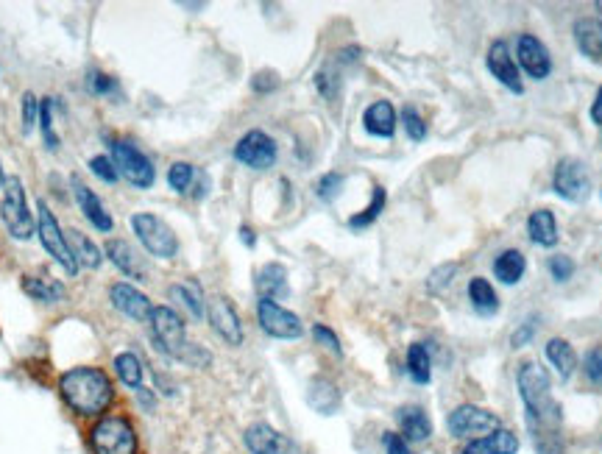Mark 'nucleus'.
I'll use <instances>...</instances> for the list:
<instances>
[{
  "label": "nucleus",
  "instance_id": "nucleus-51",
  "mask_svg": "<svg viewBox=\"0 0 602 454\" xmlns=\"http://www.w3.org/2000/svg\"><path fill=\"white\" fill-rule=\"evenodd\" d=\"M240 234H243V240H246L249 246H254V232H251L249 226H243V229H240Z\"/></svg>",
  "mask_w": 602,
  "mask_h": 454
},
{
  "label": "nucleus",
  "instance_id": "nucleus-50",
  "mask_svg": "<svg viewBox=\"0 0 602 454\" xmlns=\"http://www.w3.org/2000/svg\"><path fill=\"white\" fill-rule=\"evenodd\" d=\"M591 120L597 123V126H602V87L597 90V95H594V101H591Z\"/></svg>",
  "mask_w": 602,
  "mask_h": 454
},
{
  "label": "nucleus",
  "instance_id": "nucleus-23",
  "mask_svg": "<svg viewBox=\"0 0 602 454\" xmlns=\"http://www.w3.org/2000/svg\"><path fill=\"white\" fill-rule=\"evenodd\" d=\"M527 234L530 240L541 248H552L558 246V221H555V212L552 209H536L530 212L527 218Z\"/></svg>",
  "mask_w": 602,
  "mask_h": 454
},
{
  "label": "nucleus",
  "instance_id": "nucleus-46",
  "mask_svg": "<svg viewBox=\"0 0 602 454\" xmlns=\"http://www.w3.org/2000/svg\"><path fill=\"white\" fill-rule=\"evenodd\" d=\"M458 271V265H444V268H438V271L432 273L430 279H427V287H430V293H438L441 287L449 285L452 282V276Z\"/></svg>",
  "mask_w": 602,
  "mask_h": 454
},
{
  "label": "nucleus",
  "instance_id": "nucleus-16",
  "mask_svg": "<svg viewBox=\"0 0 602 454\" xmlns=\"http://www.w3.org/2000/svg\"><path fill=\"white\" fill-rule=\"evenodd\" d=\"M109 301H112L115 310L129 315L131 321H151V312H154L151 301L137 287H131L129 282H118V285L109 287Z\"/></svg>",
  "mask_w": 602,
  "mask_h": 454
},
{
  "label": "nucleus",
  "instance_id": "nucleus-47",
  "mask_svg": "<svg viewBox=\"0 0 602 454\" xmlns=\"http://www.w3.org/2000/svg\"><path fill=\"white\" fill-rule=\"evenodd\" d=\"M385 454H416V452L410 449V443H407L402 435L388 432V435H385Z\"/></svg>",
  "mask_w": 602,
  "mask_h": 454
},
{
  "label": "nucleus",
  "instance_id": "nucleus-3",
  "mask_svg": "<svg viewBox=\"0 0 602 454\" xmlns=\"http://www.w3.org/2000/svg\"><path fill=\"white\" fill-rule=\"evenodd\" d=\"M151 335L157 340L159 351H165L173 360H182V363L196 365V368L210 365V351H204L201 346L187 340L184 321L171 307H154V312H151Z\"/></svg>",
  "mask_w": 602,
  "mask_h": 454
},
{
  "label": "nucleus",
  "instance_id": "nucleus-10",
  "mask_svg": "<svg viewBox=\"0 0 602 454\" xmlns=\"http://www.w3.org/2000/svg\"><path fill=\"white\" fill-rule=\"evenodd\" d=\"M446 429L449 435L455 438H472V435H488L499 429V418L485 410V407H477V404H460L455 407L449 418H446Z\"/></svg>",
  "mask_w": 602,
  "mask_h": 454
},
{
  "label": "nucleus",
  "instance_id": "nucleus-42",
  "mask_svg": "<svg viewBox=\"0 0 602 454\" xmlns=\"http://www.w3.org/2000/svg\"><path fill=\"white\" fill-rule=\"evenodd\" d=\"M341 187H343V176L341 173H327V176H321V182H318V198L321 201H332L335 195L341 193Z\"/></svg>",
  "mask_w": 602,
  "mask_h": 454
},
{
  "label": "nucleus",
  "instance_id": "nucleus-8",
  "mask_svg": "<svg viewBox=\"0 0 602 454\" xmlns=\"http://www.w3.org/2000/svg\"><path fill=\"white\" fill-rule=\"evenodd\" d=\"M0 218L6 223V229L17 240H28L34 234V218L26 207V193H23V184L17 176L6 179V195H3V204H0Z\"/></svg>",
  "mask_w": 602,
  "mask_h": 454
},
{
  "label": "nucleus",
  "instance_id": "nucleus-1",
  "mask_svg": "<svg viewBox=\"0 0 602 454\" xmlns=\"http://www.w3.org/2000/svg\"><path fill=\"white\" fill-rule=\"evenodd\" d=\"M519 396H522L524 410H527V427L533 432V441L541 454H563L561 441H558V427H561V404L552 396L550 371L536 360H527L519 368Z\"/></svg>",
  "mask_w": 602,
  "mask_h": 454
},
{
  "label": "nucleus",
  "instance_id": "nucleus-13",
  "mask_svg": "<svg viewBox=\"0 0 602 454\" xmlns=\"http://www.w3.org/2000/svg\"><path fill=\"white\" fill-rule=\"evenodd\" d=\"M485 65H488V73L497 78L502 87H508V90L516 92V95H522V73H519V65H516V59H513L511 45H508L505 39L491 42L488 56H485Z\"/></svg>",
  "mask_w": 602,
  "mask_h": 454
},
{
  "label": "nucleus",
  "instance_id": "nucleus-39",
  "mask_svg": "<svg viewBox=\"0 0 602 454\" xmlns=\"http://www.w3.org/2000/svg\"><path fill=\"white\" fill-rule=\"evenodd\" d=\"M171 296H173V299L182 301L184 307L193 312L196 318H201V315H204V301H201V296H198V290H190V287L176 285V287H171Z\"/></svg>",
  "mask_w": 602,
  "mask_h": 454
},
{
  "label": "nucleus",
  "instance_id": "nucleus-4",
  "mask_svg": "<svg viewBox=\"0 0 602 454\" xmlns=\"http://www.w3.org/2000/svg\"><path fill=\"white\" fill-rule=\"evenodd\" d=\"M92 454H137V435L126 418L106 416L90 432Z\"/></svg>",
  "mask_w": 602,
  "mask_h": 454
},
{
  "label": "nucleus",
  "instance_id": "nucleus-31",
  "mask_svg": "<svg viewBox=\"0 0 602 454\" xmlns=\"http://www.w3.org/2000/svg\"><path fill=\"white\" fill-rule=\"evenodd\" d=\"M407 374H410L413 382H419V385H427L432 379V360L424 343H413L407 349Z\"/></svg>",
  "mask_w": 602,
  "mask_h": 454
},
{
  "label": "nucleus",
  "instance_id": "nucleus-27",
  "mask_svg": "<svg viewBox=\"0 0 602 454\" xmlns=\"http://www.w3.org/2000/svg\"><path fill=\"white\" fill-rule=\"evenodd\" d=\"M469 301H472V307L477 315H497L499 312V296L497 290L491 287L488 279L483 276H474L472 282H469Z\"/></svg>",
  "mask_w": 602,
  "mask_h": 454
},
{
  "label": "nucleus",
  "instance_id": "nucleus-21",
  "mask_svg": "<svg viewBox=\"0 0 602 454\" xmlns=\"http://www.w3.org/2000/svg\"><path fill=\"white\" fill-rule=\"evenodd\" d=\"M519 452V438L513 435L511 429H494V432H488L483 438H477L472 441L463 454H516Z\"/></svg>",
  "mask_w": 602,
  "mask_h": 454
},
{
  "label": "nucleus",
  "instance_id": "nucleus-14",
  "mask_svg": "<svg viewBox=\"0 0 602 454\" xmlns=\"http://www.w3.org/2000/svg\"><path fill=\"white\" fill-rule=\"evenodd\" d=\"M516 59H519V65L524 67V73L530 78H536V81L550 78L552 56L547 51V45L538 37H533V34H522L519 37V42H516Z\"/></svg>",
  "mask_w": 602,
  "mask_h": 454
},
{
  "label": "nucleus",
  "instance_id": "nucleus-49",
  "mask_svg": "<svg viewBox=\"0 0 602 454\" xmlns=\"http://www.w3.org/2000/svg\"><path fill=\"white\" fill-rule=\"evenodd\" d=\"M90 90L98 92V95H106V92L115 90V81L104 73H92L90 76Z\"/></svg>",
  "mask_w": 602,
  "mask_h": 454
},
{
  "label": "nucleus",
  "instance_id": "nucleus-25",
  "mask_svg": "<svg viewBox=\"0 0 602 454\" xmlns=\"http://www.w3.org/2000/svg\"><path fill=\"white\" fill-rule=\"evenodd\" d=\"M527 273V260L519 248H505L494 260V276H497L502 285H516L522 282V276Z\"/></svg>",
  "mask_w": 602,
  "mask_h": 454
},
{
  "label": "nucleus",
  "instance_id": "nucleus-5",
  "mask_svg": "<svg viewBox=\"0 0 602 454\" xmlns=\"http://www.w3.org/2000/svg\"><path fill=\"white\" fill-rule=\"evenodd\" d=\"M131 229L140 237V243H143L148 254H154L159 260H171V257H176L179 240H176L173 229L162 221V218L151 215V212H137V215L131 218Z\"/></svg>",
  "mask_w": 602,
  "mask_h": 454
},
{
  "label": "nucleus",
  "instance_id": "nucleus-48",
  "mask_svg": "<svg viewBox=\"0 0 602 454\" xmlns=\"http://www.w3.org/2000/svg\"><path fill=\"white\" fill-rule=\"evenodd\" d=\"M251 87L257 92H271L279 87V78H276V73H268V70H265V73H257V76H254Z\"/></svg>",
  "mask_w": 602,
  "mask_h": 454
},
{
  "label": "nucleus",
  "instance_id": "nucleus-36",
  "mask_svg": "<svg viewBox=\"0 0 602 454\" xmlns=\"http://www.w3.org/2000/svg\"><path fill=\"white\" fill-rule=\"evenodd\" d=\"M402 123H405L407 137H410L413 143H421V140L427 137V123H424V117L419 115L416 106H405V109H402Z\"/></svg>",
  "mask_w": 602,
  "mask_h": 454
},
{
  "label": "nucleus",
  "instance_id": "nucleus-37",
  "mask_svg": "<svg viewBox=\"0 0 602 454\" xmlns=\"http://www.w3.org/2000/svg\"><path fill=\"white\" fill-rule=\"evenodd\" d=\"M53 98H45L40 104V123H42V137H45V143L51 151L59 148V137H56V131H53Z\"/></svg>",
  "mask_w": 602,
  "mask_h": 454
},
{
  "label": "nucleus",
  "instance_id": "nucleus-35",
  "mask_svg": "<svg viewBox=\"0 0 602 454\" xmlns=\"http://www.w3.org/2000/svg\"><path fill=\"white\" fill-rule=\"evenodd\" d=\"M193 179H196V170H193L190 162H173L171 170H168V184H171V190H176V193H187Z\"/></svg>",
  "mask_w": 602,
  "mask_h": 454
},
{
  "label": "nucleus",
  "instance_id": "nucleus-9",
  "mask_svg": "<svg viewBox=\"0 0 602 454\" xmlns=\"http://www.w3.org/2000/svg\"><path fill=\"white\" fill-rule=\"evenodd\" d=\"M37 232H40V240H42V246H45V251H48L53 260L65 268L67 276H76V273H79V262H76V257L70 254V246H67V234H62V226L56 223V218H53V212L48 209L45 201H40Z\"/></svg>",
  "mask_w": 602,
  "mask_h": 454
},
{
  "label": "nucleus",
  "instance_id": "nucleus-22",
  "mask_svg": "<svg viewBox=\"0 0 602 454\" xmlns=\"http://www.w3.org/2000/svg\"><path fill=\"white\" fill-rule=\"evenodd\" d=\"M396 421H399V429H402V438L407 443H421L427 441L432 435V424L430 416L416 407V404H410V407H402L399 413H396Z\"/></svg>",
  "mask_w": 602,
  "mask_h": 454
},
{
  "label": "nucleus",
  "instance_id": "nucleus-43",
  "mask_svg": "<svg viewBox=\"0 0 602 454\" xmlns=\"http://www.w3.org/2000/svg\"><path fill=\"white\" fill-rule=\"evenodd\" d=\"M536 329H538V318L533 315V318H527V321H524V324L511 335L513 349H522V346H527V343L533 340V335H536Z\"/></svg>",
  "mask_w": 602,
  "mask_h": 454
},
{
  "label": "nucleus",
  "instance_id": "nucleus-40",
  "mask_svg": "<svg viewBox=\"0 0 602 454\" xmlns=\"http://www.w3.org/2000/svg\"><path fill=\"white\" fill-rule=\"evenodd\" d=\"M583 371H586V377H589L591 385H597L602 388V349H591L586 357H583Z\"/></svg>",
  "mask_w": 602,
  "mask_h": 454
},
{
  "label": "nucleus",
  "instance_id": "nucleus-2",
  "mask_svg": "<svg viewBox=\"0 0 602 454\" xmlns=\"http://www.w3.org/2000/svg\"><path fill=\"white\" fill-rule=\"evenodd\" d=\"M59 390L79 416H98L112 404V379L101 368H70L59 379Z\"/></svg>",
  "mask_w": 602,
  "mask_h": 454
},
{
  "label": "nucleus",
  "instance_id": "nucleus-12",
  "mask_svg": "<svg viewBox=\"0 0 602 454\" xmlns=\"http://www.w3.org/2000/svg\"><path fill=\"white\" fill-rule=\"evenodd\" d=\"M257 318H260L262 332H268L271 338L296 340L304 335V324L299 321V315H293L285 307H279L274 299H260Z\"/></svg>",
  "mask_w": 602,
  "mask_h": 454
},
{
  "label": "nucleus",
  "instance_id": "nucleus-32",
  "mask_svg": "<svg viewBox=\"0 0 602 454\" xmlns=\"http://www.w3.org/2000/svg\"><path fill=\"white\" fill-rule=\"evenodd\" d=\"M115 374H118V379L126 388H143V363L137 360V354H131V351L118 354V357H115Z\"/></svg>",
  "mask_w": 602,
  "mask_h": 454
},
{
  "label": "nucleus",
  "instance_id": "nucleus-44",
  "mask_svg": "<svg viewBox=\"0 0 602 454\" xmlns=\"http://www.w3.org/2000/svg\"><path fill=\"white\" fill-rule=\"evenodd\" d=\"M37 115H40V101L34 92H26L23 95V129L31 131V126L37 123Z\"/></svg>",
  "mask_w": 602,
  "mask_h": 454
},
{
  "label": "nucleus",
  "instance_id": "nucleus-29",
  "mask_svg": "<svg viewBox=\"0 0 602 454\" xmlns=\"http://www.w3.org/2000/svg\"><path fill=\"white\" fill-rule=\"evenodd\" d=\"M307 402L313 404L318 413L329 416L341 404V393H338V388L329 379H313L310 382V393H307Z\"/></svg>",
  "mask_w": 602,
  "mask_h": 454
},
{
  "label": "nucleus",
  "instance_id": "nucleus-52",
  "mask_svg": "<svg viewBox=\"0 0 602 454\" xmlns=\"http://www.w3.org/2000/svg\"><path fill=\"white\" fill-rule=\"evenodd\" d=\"M0 184H6V176H3V168H0Z\"/></svg>",
  "mask_w": 602,
  "mask_h": 454
},
{
  "label": "nucleus",
  "instance_id": "nucleus-20",
  "mask_svg": "<svg viewBox=\"0 0 602 454\" xmlns=\"http://www.w3.org/2000/svg\"><path fill=\"white\" fill-rule=\"evenodd\" d=\"M363 126L371 137H380V140H391L393 131H396V109L391 101H374L363 112Z\"/></svg>",
  "mask_w": 602,
  "mask_h": 454
},
{
  "label": "nucleus",
  "instance_id": "nucleus-28",
  "mask_svg": "<svg viewBox=\"0 0 602 454\" xmlns=\"http://www.w3.org/2000/svg\"><path fill=\"white\" fill-rule=\"evenodd\" d=\"M547 360H550L552 368L561 374V379H569L577 368V351L572 349L569 340L552 338L550 343H547Z\"/></svg>",
  "mask_w": 602,
  "mask_h": 454
},
{
  "label": "nucleus",
  "instance_id": "nucleus-38",
  "mask_svg": "<svg viewBox=\"0 0 602 454\" xmlns=\"http://www.w3.org/2000/svg\"><path fill=\"white\" fill-rule=\"evenodd\" d=\"M547 268H550L555 282H569V279L575 276L577 265L572 257H566V254H555V257H550V262H547Z\"/></svg>",
  "mask_w": 602,
  "mask_h": 454
},
{
  "label": "nucleus",
  "instance_id": "nucleus-45",
  "mask_svg": "<svg viewBox=\"0 0 602 454\" xmlns=\"http://www.w3.org/2000/svg\"><path fill=\"white\" fill-rule=\"evenodd\" d=\"M313 338L321 343V346H327L329 351H335V354H341V340H338V335L329 329V326L324 324H315L313 326Z\"/></svg>",
  "mask_w": 602,
  "mask_h": 454
},
{
  "label": "nucleus",
  "instance_id": "nucleus-41",
  "mask_svg": "<svg viewBox=\"0 0 602 454\" xmlns=\"http://www.w3.org/2000/svg\"><path fill=\"white\" fill-rule=\"evenodd\" d=\"M90 170L101 179V182L115 184L118 182V168H115V162L112 159H106V156H92L90 159Z\"/></svg>",
  "mask_w": 602,
  "mask_h": 454
},
{
  "label": "nucleus",
  "instance_id": "nucleus-18",
  "mask_svg": "<svg viewBox=\"0 0 602 454\" xmlns=\"http://www.w3.org/2000/svg\"><path fill=\"white\" fill-rule=\"evenodd\" d=\"M73 193H76V201H79L81 212L87 215V221H90L98 232L106 234L115 229V221H112V215H109L104 204H101V198L92 193L90 187L81 182L79 176H73Z\"/></svg>",
  "mask_w": 602,
  "mask_h": 454
},
{
  "label": "nucleus",
  "instance_id": "nucleus-26",
  "mask_svg": "<svg viewBox=\"0 0 602 454\" xmlns=\"http://www.w3.org/2000/svg\"><path fill=\"white\" fill-rule=\"evenodd\" d=\"M106 257L109 262L118 268L120 273H126L129 279H143V268H140V262H137V254L131 251V246L126 240H109L106 243Z\"/></svg>",
  "mask_w": 602,
  "mask_h": 454
},
{
  "label": "nucleus",
  "instance_id": "nucleus-17",
  "mask_svg": "<svg viewBox=\"0 0 602 454\" xmlns=\"http://www.w3.org/2000/svg\"><path fill=\"white\" fill-rule=\"evenodd\" d=\"M246 446L251 454H296V446L268 424H251L246 429Z\"/></svg>",
  "mask_w": 602,
  "mask_h": 454
},
{
  "label": "nucleus",
  "instance_id": "nucleus-7",
  "mask_svg": "<svg viewBox=\"0 0 602 454\" xmlns=\"http://www.w3.org/2000/svg\"><path fill=\"white\" fill-rule=\"evenodd\" d=\"M109 148H112V162H115L118 173H123L134 187L145 190V187L154 184V179H157L154 162L140 148H134L126 140H109Z\"/></svg>",
  "mask_w": 602,
  "mask_h": 454
},
{
  "label": "nucleus",
  "instance_id": "nucleus-15",
  "mask_svg": "<svg viewBox=\"0 0 602 454\" xmlns=\"http://www.w3.org/2000/svg\"><path fill=\"white\" fill-rule=\"evenodd\" d=\"M207 315H210L212 329L221 335L229 346H240L243 343V324H240V315H237L235 304L223 296H215L207 304Z\"/></svg>",
  "mask_w": 602,
  "mask_h": 454
},
{
  "label": "nucleus",
  "instance_id": "nucleus-6",
  "mask_svg": "<svg viewBox=\"0 0 602 454\" xmlns=\"http://www.w3.org/2000/svg\"><path fill=\"white\" fill-rule=\"evenodd\" d=\"M552 190L558 198L569 201V204H583L591 195V173L589 168L575 159V156H563L555 165L552 173Z\"/></svg>",
  "mask_w": 602,
  "mask_h": 454
},
{
  "label": "nucleus",
  "instance_id": "nucleus-30",
  "mask_svg": "<svg viewBox=\"0 0 602 454\" xmlns=\"http://www.w3.org/2000/svg\"><path fill=\"white\" fill-rule=\"evenodd\" d=\"M23 290H26L31 299L45 301V304H53L65 296V287L59 285L51 276H26L23 279Z\"/></svg>",
  "mask_w": 602,
  "mask_h": 454
},
{
  "label": "nucleus",
  "instance_id": "nucleus-34",
  "mask_svg": "<svg viewBox=\"0 0 602 454\" xmlns=\"http://www.w3.org/2000/svg\"><path fill=\"white\" fill-rule=\"evenodd\" d=\"M385 201H388V193L382 190V187H374V195H371V204H368L360 215H354V218H349V226L352 229H366V226H371V223L377 221L382 215V209H385Z\"/></svg>",
  "mask_w": 602,
  "mask_h": 454
},
{
  "label": "nucleus",
  "instance_id": "nucleus-24",
  "mask_svg": "<svg viewBox=\"0 0 602 454\" xmlns=\"http://www.w3.org/2000/svg\"><path fill=\"white\" fill-rule=\"evenodd\" d=\"M257 293H260V299L274 301L276 296L288 293V271H285V265H279V262L262 265L260 273H257Z\"/></svg>",
  "mask_w": 602,
  "mask_h": 454
},
{
  "label": "nucleus",
  "instance_id": "nucleus-11",
  "mask_svg": "<svg viewBox=\"0 0 602 454\" xmlns=\"http://www.w3.org/2000/svg\"><path fill=\"white\" fill-rule=\"evenodd\" d=\"M276 143L274 137H268L265 131L251 129L249 134H243L235 145V159L240 165H246L251 170H268L274 168L276 162Z\"/></svg>",
  "mask_w": 602,
  "mask_h": 454
},
{
  "label": "nucleus",
  "instance_id": "nucleus-19",
  "mask_svg": "<svg viewBox=\"0 0 602 454\" xmlns=\"http://www.w3.org/2000/svg\"><path fill=\"white\" fill-rule=\"evenodd\" d=\"M572 34L577 51L591 62H602V17H577Z\"/></svg>",
  "mask_w": 602,
  "mask_h": 454
},
{
  "label": "nucleus",
  "instance_id": "nucleus-33",
  "mask_svg": "<svg viewBox=\"0 0 602 454\" xmlns=\"http://www.w3.org/2000/svg\"><path fill=\"white\" fill-rule=\"evenodd\" d=\"M67 246H70V254L76 257L79 265H87V268H98L101 265V251L95 248L90 237H84L81 232H67Z\"/></svg>",
  "mask_w": 602,
  "mask_h": 454
}]
</instances>
